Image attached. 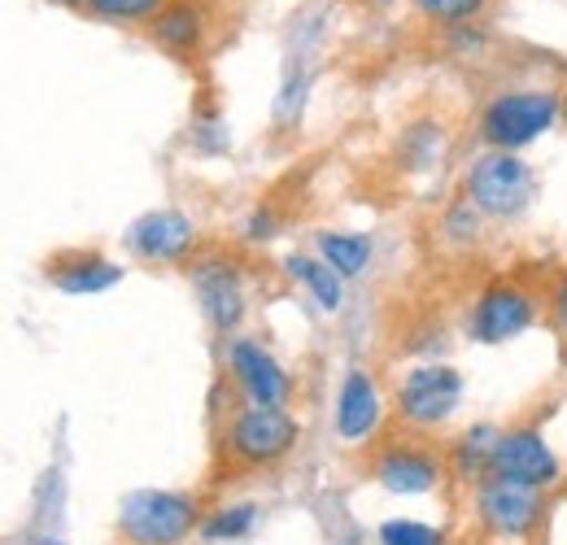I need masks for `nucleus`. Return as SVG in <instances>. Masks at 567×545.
I'll return each instance as SVG.
<instances>
[{
	"label": "nucleus",
	"mask_w": 567,
	"mask_h": 545,
	"mask_svg": "<svg viewBox=\"0 0 567 545\" xmlns=\"http://www.w3.org/2000/svg\"><path fill=\"white\" fill-rule=\"evenodd\" d=\"M49 284L62 288L66 297H96V292H110L123 284V267L96 249H71V254H58L49 258Z\"/></svg>",
	"instance_id": "nucleus-16"
},
{
	"label": "nucleus",
	"mask_w": 567,
	"mask_h": 545,
	"mask_svg": "<svg viewBox=\"0 0 567 545\" xmlns=\"http://www.w3.org/2000/svg\"><path fill=\"white\" fill-rule=\"evenodd\" d=\"M398 153H402V166H411V171L436 166V162L445 157V127H441V123H411V127L402 132Z\"/></svg>",
	"instance_id": "nucleus-22"
},
{
	"label": "nucleus",
	"mask_w": 567,
	"mask_h": 545,
	"mask_svg": "<svg viewBox=\"0 0 567 545\" xmlns=\"http://www.w3.org/2000/svg\"><path fill=\"white\" fill-rule=\"evenodd\" d=\"M35 545H66V542H58V537H40Z\"/></svg>",
	"instance_id": "nucleus-30"
},
{
	"label": "nucleus",
	"mask_w": 567,
	"mask_h": 545,
	"mask_svg": "<svg viewBox=\"0 0 567 545\" xmlns=\"http://www.w3.org/2000/svg\"><path fill=\"white\" fill-rule=\"evenodd\" d=\"M184 271H188V284L197 292V306H202L214 337H223V341L240 337V323L249 315V271H245L240 254L197 249V258Z\"/></svg>",
	"instance_id": "nucleus-9"
},
{
	"label": "nucleus",
	"mask_w": 567,
	"mask_h": 545,
	"mask_svg": "<svg viewBox=\"0 0 567 545\" xmlns=\"http://www.w3.org/2000/svg\"><path fill=\"white\" fill-rule=\"evenodd\" d=\"M258 511H262L258 502H223V506H214V511H206V520H202V528H197V542L231 545V542L254 537Z\"/></svg>",
	"instance_id": "nucleus-20"
},
{
	"label": "nucleus",
	"mask_w": 567,
	"mask_h": 545,
	"mask_svg": "<svg viewBox=\"0 0 567 545\" xmlns=\"http://www.w3.org/2000/svg\"><path fill=\"white\" fill-rule=\"evenodd\" d=\"M284 271H288V279H297V284L315 297V306H319L323 315H337V310L346 306V279L332 271L319 254H288V258H284Z\"/></svg>",
	"instance_id": "nucleus-17"
},
{
	"label": "nucleus",
	"mask_w": 567,
	"mask_h": 545,
	"mask_svg": "<svg viewBox=\"0 0 567 545\" xmlns=\"http://www.w3.org/2000/svg\"><path fill=\"white\" fill-rule=\"evenodd\" d=\"M445 44H450L454 53H463V58H476V53L489 49V31H485V22H472V27L445 31Z\"/></svg>",
	"instance_id": "nucleus-27"
},
{
	"label": "nucleus",
	"mask_w": 567,
	"mask_h": 545,
	"mask_svg": "<svg viewBox=\"0 0 567 545\" xmlns=\"http://www.w3.org/2000/svg\"><path fill=\"white\" fill-rule=\"evenodd\" d=\"M542 319H546V288H533L524 275H494L472 292L463 332L476 345H511L528 337Z\"/></svg>",
	"instance_id": "nucleus-5"
},
{
	"label": "nucleus",
	"mask_w": 567,
	"mask_h": 545,
	"mask_svg": "<svg viewBox=\"0 0 567 545\" xmlns=\"http://www.w3.org/2000/svg\"><path fill=\"white\" fill-rule=\"evenodd\" d=\"M497 436H502V428L481 419V423L458 428L450 441H441V454H445V476H450V484H454V489L472 493L481 480L494 476Z\"/></svg>",
	"instance_id": "nucleus-15"
},
{
	"label": "nucleus",
	"mask_w": 567,
	"mask_h": 545,
	"mask_svg": "<svg viewBox=\"0 0 567 545\" xmlns=\"http://www.w3.org/2000/svg\"><path fill=\"white\" fill-rule=\"evenodd\" d=\"M123 245L132 249V258H141L148 267H188L202 249V236H197V223L184 209L162 205V209L141 214L123 232Z\"/></svg>",
	"instance_id": "nucleus-12"
},
{
	"label": "nucleus",
	"mask_w": 567,
	"mask_h": 545,
	"mask_svg": "<svg viewBox=\"0 0 567 545\" xmlns=\"http://www.w3.org/2000/svg\"><path fill=\"white\" fill-rule=\"evenodd\" d=\"M546 323L567 341V267L546 284Z\"/></svg>",
	"instance_id": "nucleus-26"
},
{
	"label": "nucleus",
	"mask_w": 567,
	"mask_h": 545,
	"mask_svg": "<svg viewBox=\"0 0 567 545\" xmlns=\"http://www.w3.org/2000/svg\"><path fill=\"white\" fill-rule=\"evenodd\" d=\"M301 445V419L288 407H240L227 410L218 428V467L223 472H271L292 459Z\"/></svg>",
	"instance_id": "nucleus-2"
},
{
	"label": "nucleus",
	"mask_w": 567,
	"mask_h": 545,
	"mask_svg": "<svg viewBox=\"0 0 567 545\" xmlns=\"http://www.w3.org/2000/svg\"><path fill=\"white\" fill-rule=\"evenodd\" d=\"M463 398H467V380L454 362H415L398 376L389 407H393L398 428L436 436L458 419Z\"/></svg>",
	"instance_id": "nucleus-6"
},
{
	"label": "nucleus",
	"mask_w": 567,
	"mask_h": 545,
	"mask_svg": "<svg viewBox=\"0 0 567 545\" xmlns=\"http://www.w3.org/2000/svg\"><path fill=\"white\" fill-rule=\"evenodd\" d=\"M467 515L485 545H537L550 520V493L489 476L467 493Z\"/></svg>",
	"instance_id": "nucleus-3"
},
{
	"label": "nucleus",
	"mask_w": 567,
	"mask_h": 545,
	"mask_svg": "<svg viewBox=\"0 0 567 545\" xmlns=\"http://www.w3.org/2000/svg\"><path fill=\"white\" fill-rule=\"evenodd\" d=\"M485 236H489V218L467 197H454L436 218V240L454 254H476L485 245Z\"/></svg>",
	"instance_id": "nucleus-19"
},
{
	"label": "nucleus",
	"mask_w": 567,
	"mask_h": 545,
	"mask_svg": "<svg viewBox=\"0 0 567 545\" xmlns=\"http://www.w3.org/2000/svg\"><path fill=\"white\" fill-rule=\"evenodd\" d=\"M223 367L240 402L249 407H288L292 402V376L280 358L254 337L223 341Z\"/></svg>",
	"instance_id": "nucleus-11"
},
{
	"label": "nucleus",
	"mask_w": 567,
	"mask_h": 545,
	"mask_svg": "<svg viewBox=\"0 0 567 545\" xmlns=\"http://www.w3.org/2000/svg\"><path fill=\"white\" fill-rule=\"evenodd\" d=\"M49 4H62V9H87V0H49Z\"/></svg>",
	"instance_id": "nucleus-29"
},
{
	"label": "nucleus",
	"mask_w": 567,
	"mask_h": 545,
	"mask_svg": "<svg viewBox=\"0 0 567 545\" xmlns=\"http://www.w3.org/2000/svg\"><path fill=\"white\" fill-rule=\"evenodd\" d=\"M375 542L380 545H450V533H445L441 524L398 515V520H384V524L375 528Z\"/></svg>",
	"instance_id": "nucleus-24"
},
{
	"label": "nucleus",
	"mask_w": 567,
	"mask_h": 545,
	"mask_svg": "<svg viewBox=\"0 0 567 545\" xmlns=\"http://www.w3.org/2000/svg\"><path fill=\"white\" fill-rule=\"evenodd\" d=\"M537 188H542V179L524 153L481 148L463 171L458 197H467L489 223H519L537 202Z\"/></svg>",
	"instance_id": "nucleus-7"
},
{
	"label": "nucleus",
	"mask_w": 567,
	"mask_h": 545,
	"mask_svg": "<svg viewBox=\"0 0 567 545\" xmlns=\"http://www.w3.org/2000/svg\"><path fill=\"white\" fill-rule=\"evenodd\" d=\"M240 232H245V240H249V245H267V240H276V236H280V209L262 202L249 218H245V227H240Z\"/></svg>",
	"instance_id": "nucleus-25"
},
{
	"label": "nucleus",
	"mask_w": 567,
	"mask_h": 545,
	"mask_svg": "<svg viewBox=\"0 0 567 545\" xmlns=\"http://www.w3.org/2000/svg\"><path fill=\"white\" fill-rule=\"evenodd\" d=\"M362 9H389V4H398V0H354Z\"/></svg>",
	"instance_id": "nucleus-28"
},
{
	"label": "nucleus",
	"mask_w": 567,
	"mask_h": 545,
	"mask_svg": "<svg viewBox=\"0 0 567 545\" xmlns=\"http://www.w3.org/2000/svg\"><path fill=\"white\" fill-rule=\"evenodd\" d=\"M171 0H87V18L114 22V27H148Z\"/></svg>",
	"instance_id": "nucleus-23"
},
{
	"label": "nucleus",
	"mask_w": 567,
	"mask_h": 545,
	"mask_svg": "<svg viewBox=\"0 0 567 545\" xmlns=\"http://www.w3.org/2000/svg\"><path fill=\"white\" fill-rule=\"evenodd\" d=\"M494 476L511 480V484L542 489V493H555V489H564L567 467L564 459H559V450L550 445V436L537 423H511L497 436Z\"/></svg>",
	"instance_id": "nucleus-10"
},
{
	"label": "nucleus",
	"mask_w": 567,
	"mask_h": 545,
	"mask_svg": "<svg viewBox=\"0 0 567 545\" xmlns=\"http://www.w3.org/2000/svg\"><path fill=\"white\" fill-rule=\"evenodd\" d=\"M567 114V92L555 83H511L485 96L476 110V144L497 153H524L528 144L550 136Z\"/></svg>",
	"instance_id": "nucleus-1"
},
{
	"label": "nucleus",
	"mask_w": 567,
	"mask_h": 545,
	"mask_svg": "<svg viewBox=\"0 0 567 545\" xmlns=\"http://www.w3.org/2000/svg\"><path fill=\"white\" fill-rule=\"evenodd\" d=\"M415 18L427 22L432 31H458V27H472V22H485L494 0H411Z\"/></svg>",
	"instance_id": "nucleus-21"
},
{
	"label": "nucleus",
	"mask_w": 567,
	"mask_h": 545,
	"mask_svg": "<svg viewBox=\"0 0 567 545\" xmlns=\"http://www.w3.org/2000/svg\"><path fill=\"white\" fill-rule=\"evenodd\" d=\"M384 414L389 402L380 393V380L367 371V367H350L341 376V389H337V407H332V428L346 445H371L380 432H384Z\"/></svg>",
	"instance_id": "nucleus-13"
},
{
	"label": "nucleus",
	"mask_w": 567,
	"mask_h": 545,
	"mask_svg": "<svg viewBox=\"0 0 567 545\" xmlns=\"http://www.w3.org/2000/svg\"><path fill=\"white\" fill-rule=\"evenodd\" d=\"M210 4L206 0H171L148 27H144V35L166 53V58H175V62H197L202 53H206V44H210Z\"/></svg>",
	"instance_id": "nucleus-14"
},
{
	"label": "nucleus",
	"mask_w": 567,
	"mask_h": 545,
	"mask_svg": "<svg viewBox=\"0 0 567 545\" xmlns=\"http://www.w3.org/2000/svg\"><path fill=\"white\" fill-rule=\"evenodd\" d=\"M362 467H367L371 484H380L393 497H432V493H441L450 484L441 441L406 432V428L402 432H380L367 445Z\"/></svg>",
	"instance_id": "nucleus-4"
},
{
	"label": "nucleus",
	"mask_w": 567,
	"mask_h": 545,
	"mask_svg": "<svg viewBox=\"0 0 567 545\" xmlns=\"http://www.w3.org/2000/svg\"><path fill=\"white\" fill-rule=\"evenodd\" d=\"M315 254L341 275V279H358L367 275L371 258H375V240L367 232H315Z\"/></svg>",
	"instance_id": "nucleus-18"
},
{
	"label": "nucleus",
	"mask_w": 567,
	"mask_h": 545,
	"mask_svg": "<svg viewBox=\"0 0 567 545\" xmlns=\"http://www.w3.org/2000/svg\"><path fill=\"white\" fill-rule=\"evenodd\" d=\"M206 520L197 493L184 489H132L118 502V542L123 545H188Z\"/></svg>",
	"instance_id": "nucleus-8"
}]
</instances>
